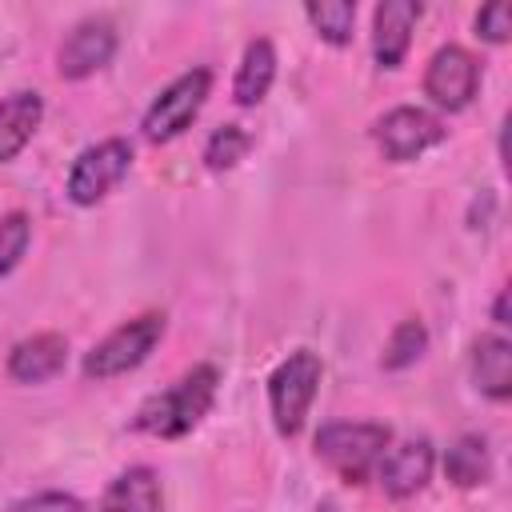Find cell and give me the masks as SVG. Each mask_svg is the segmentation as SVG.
I'll list each match as a JSON object with an SVG mask.
<instances>
[{
	"mask_svg": "<svg viewBox=\"0 0 512 512\" xmlns=\"http://www.w3.org/2000/svg\"><path fill=\"white\" fill-rule=\"evenodd\" d=\"M216 384H220V372L216 364H192L188 372H180L168 388L152 392L136 416H132V428L136 432H148V436H160V440H180L188 436L212 408L216 400Z\"/></svg>",
	"mask_w": 512,
	"mask_h": 512,
	"instance_id": "obj_1",
	"label": "cell"
},
{
	"mask_svg": "<svg viewBox=\"0 0 512 512\" xmlns=\"http://www.w3.org/2000/svg\"><path fill=\"white\" fill-rule=\"evenodd\" d=\"M388 444H392L388 424H372V420H332V424H320L312 440L316 456L348 484L372 480Z\"/></svg>",
	"mask_w": 512,
	"mask_h": 512,
	"instance_id": "obj_2",
	"label": "cell"
},
{
	"mask_svg": "<svg viewBox=\"0 0 512 512\" xmlns=\"http://www.w3.org/2000/svg\"><path fill=\"white\" fill-rule=\"evenodd\" d=\"M320 376H324V364L312 348H296L288 352L272 376H268V412H272V424L280 436H300L304 420H308V408L320 392Z\"/></svg>",
	"mask_w": 512,
	"mask_h": 512,
	"instance_id": "obj_3",
	"label": "cell"
},
{
	"mask_svg": "<svg viewBox=\"0 0 512 512\" xmlns=\"http://www.w3.org/2000/svg\"><path fill=\"white\" fill-rule=\"evenodd\" d=\"M164 336V312H144V316H132L124 324H116L104 340H96L88 352H84V364L80 372L88 380H112V376H124L132 368H140L152 348L160 344Z\"/></svg>",
	"mask_w": 512,
	"mask_h": 512,
	"instance_id": "obj_4",
	"label": "cell"
},
{
	"mask_svg": "<svg viewBox=\"0 0 512 512\" xmlns=\"http://www.w3.org/2000/svg\"><path fill=\"white\" fill-rule=\"evenodd\" d=\"M208 92H212V72H208V68H188V72H180L172 84H164L160 96L148 104V112H144V120H140L144 140H148V144H168V140H176V136L200 116Z\"/></svg>",
	"mask_w": 512,
	"mask_h": 512,
	"instance_id": "obj_5",
	"label": "cell"
},
{
	"mask_svg": "<svg viewBox=\"0 0 512 512\" xmlns=\"http://www.w3.org/2000/svg\"><path fill=\"white\" fill-rule=\"evenodd\" d=\"M132 168V144L124 136H108V140H96L88 144L76 160H72V172H68V200L80 204V208H92L96 200H104Z\"/></svg>",
	"mask_w": 512,
	"mask_h": 512,
	"instance_id": "obj_6",
	"label": "cell"
},
{
	"mask_svg": "<svg viewBox=\"0 0 512 512\" xmlns=\"http://www.w3.org/2000/svg\"><path fill=\"white\" fill-rule=\"evenodd\" d=\"M372 140H376V148H380L384 160L408 164V160L424 156L428 148H436V144L444 140V124H440V116H432L428 108L400 104V108H388V112L372 124Z\"/></svg>",
	"mask_w": 512,
	"mask_h": 512,
	"instance_id": "obj_7",
	"label": "cell"
},
{
	"mask_svg": "<svg viewBox=\"0 0 512 512\" xmlns=\"http://www.w3.org/2000/svg\"><path fill=\"white\" fill-rule=\"evenodd\" d=\"M480 88V64L468 48L444 44L424 68V96L444 112H464Z\"/></svg>",
	"mask_w": 512,
	"mask_h": 512,
	"instance_id": "obj_8",
	"label": "cell"
},
{
	"mask_svg": "<svg viewBox=\"0 0 512 512\" xmlns=\"http://www.w3.org/2000/svg\"><path fill=\"white\" fill-rule=\"evenodd\" d=\"M116 52V24L108 16H84L72 24V32L60 40L56 72L64 80H84L100 72Z\"/></svg>",
	"mask_w": 512,
	"mask_h": 512,
	"instance_id": "obj_9",
	"label": "cell"
},
{
	"mask_svg": "<svg viewBox=\"0 0 512 512\" xmlns=\"http://www.w3.org/2000/svg\"><path fill=\"white\" fill-rule=\"evenodd\" d=\"M432 464H436L432 444L424 436H408L400 444H388L384 460L376 464V480H380L384 496L408 500V496H416L432 480Z\"/></svg>",
	"mask_w": 512,
	"mask_h": 512,
	"instance_id": "obj_10",
	"label": "cell"
},
{
	"mask_svg": "<svg viewBox=\"0 0 512 512\" xmlns=\"http://www.w3.org/2000/svg\"><path fill=\"white\" fill-rule=\"evenodd\" d=\"M420 0H380L372 12V52L380 68H400L420 20Z\"/></svg>",
	"mask_w": 512,
	"mask_h": 512,
	"instance_id": "obj_11",
	"label": "cell"
},
{
	"mask_svg": "<svg viewBox=\"0 0 512 512\" xmlns=\"http://www.w3.org/2000/svg\"><path fill=\"white\" fill-rule=\"evenodd\" d=\"M68 364V340L60 332H36L12 344L8 352V376L20 384H44Z\"/></svg>",
	"mask_w": 512,
	"mask_h": 512,
	"instance_id": "obj_12",
	"label": "cell"
},
{
	"mask_svg": "<svg viewBox=\"0 0 512 512\" xmlns=\"http://www.w3.org/2000/svg\"><path fill=\"white\" fill-rule=\"evenodd\" d=\"M44 120V100L32 88H16L0 100V164L16 160Z\"/></svg>",
	"mask_w": 512,
	"mask_h": 512,
	"instance_id": "obj_13",
	"label": "cell"
},
{
	"mask_svg": "<svg viewBox=\"0 0 512 512\" xmlns=\"http://www.w3.org/2000/svg\"><path fill=\"white\" fill-rule=\"evenodd\" d=\"M472 380L496 404L512 396V344L500 332H484L472 344Z\"/></svg>",
	"mask_w": 512,
	"mask_h": 512,
	"instance_id": "obj_14",
	"label": "cell"
},
{
	"mask_svg": "<svg viewBox=\"0 0 512 512\" xmlns=\"http://www.w3.org/2000/svg\"><path fill=\"white\" fill-rule=\"evenodd\" d=\"M160 504V476L148 464H132L104 488L96 512H160Z\"/></svg>",
	"mask_w": 512,
	"mask_h": 512,
	"instance_id": "obj_15",
	"label": "cell"
},
{
	"mask_svg": "<svg viewBox=\"0 0 512 512\" xmlns=\"http://www.w3.org/2000/svg\"><path fill=\"white\" fill-rule=\"evenodd\" d=\"M272 80H276V48H272L268 36H256V40H248V48L240 56V68H236V80H232V100L252 108L268 96Z\"/></svg>",
	"mask_w": 512,
	"mask_h": 512,
	"instance_id": "obj_16",
	"label": "cell"
},
{
	"mask_svg": "<svg viewBox=\"0 0 512 512\" xmlns=\"http://www.w3.org/2000/svg\"><path fill=\"white\" fill-rule=\"evenodd\" d=\"M492 472V460H488V444L484 436L476 432H464L448 452H444V476L456 484V488H480Z\"/></svg>",
	"mask_w": 512,
	"mask_h": 512,
	"instance_id": "obj_17",
	"label": "cell"
},
{
	"mask_svg": "<svg viewBox=\"0 0 512 512\" xmlns=\"http://www.w3.org/2000/svg\"><path fill=\"white\" fill-rule=\"evenodd\" d=\"M308 24L316 28L320 40L344 48L352 40V24H356V4L352 0H320V4H304Z\"/></svg>",
	"mask_w": 512,
	"mask_h": 512,
	"instance_id": "obj_18",
	"label": "cell"
},
{
	"mask_svg": "<svg viewBox=\"0 0 512 512\" xmlns=\"http://www.w3.org/2000/svg\"><path fill=\"white\" fill-rule=\"evenodd\" d=\"M424 348H428V328H424L420 320H400V324L392 328L384 352H380V368L400 372V368L416 364V360L424 356Z\"/></svg>",
	"mask_w": 512,
	"mask_h": 512,
	"instance_id": "obj_19",
	"label": "cell"
},
{
	"mask_svg": "<svg viewBox=\"0 0 512 512\" xmlns=\"http://www.w3.org/2000/svg\"><path fill=\"white\" fill-rule=\"evenodd\" d=\"M252 148V136L240 128V124H220L208 140H204V164L212 172H224V168H236Z\"/></svg>",
	"mask_w": 512,
	"mask_h": 512,
	"instance_id": "obj_20",
	"label": "cell"
},
{
	"mask_svg": "<svg viewBox=\"0 0 512 512\" xmlns=\"http://www.w3.org/2000/svg\"><path fill=\"white\" fill-rule=\"evenodd\" d=\"M28 240H32V220H28V212H4L0 216V276H8L20 260H24V252H28Z\"/></svg>",
	"mask_w": 512,
	"mask_h": 512,
	"instance_id": "obj_21",
	"label": "cell"
},
{
	"mask_svg": "<svg viewBox=\"0 0 512 512\" xmlns=\"http://www.w3.org/2000/svg\"><path fill=\"white\" fill-rule=\"evenodd\" d=\"M476 36H484L488 44H504L512 36V8L504 0H492L476 12Z\"/></svg>",
	"mask_w": 512,
	"mask_h": 512,
	"instance_id": "obj_22",
	"label": "cell"
},
{
	"mask_svg": "<svg viewBox=\"0 0 512 512\" xmlns=\"http://www.w3.org/2000/svg\"><path fill=\"white\" fill-rule=\"evenodd\" d=\"M8 512H84V504L68 492H36V496L16 500Z\"/></svg>",
	"mask_w": 512,
	"mask_h": 512,
	"instance_id": "obj_23",
	"label": "cell"
},
{
	"mask_svg": "<svg viewBox=\"0 0 512 512\" xmlns=\"http://www.w3.org/2000/svg\"><path fill=\"white\" fill-rule=\"evenodd\" d=\"M492 320H496V324H508V288H500V296H496V304H492Z\"/></svg>",
	"mask_w": 512,
	"mask_h": 512,
	"instance_id": "obj_24",
	"label": "cell"
},
{
	"mask_svg": "<svg viewBox=\"0 0 512 512\" xmlns=\"http://www.w3.org/2000/svg\"><path fill=\"white\" fill-rule=\"evenodd\" d=\"M316 512H340V504H336V500H320Z\"/></svg>",
	"mask_w": 512,
	"mask_h": 512,
	"instance_id": "obj_25",
	"label": "cell"
}]
</instances>
